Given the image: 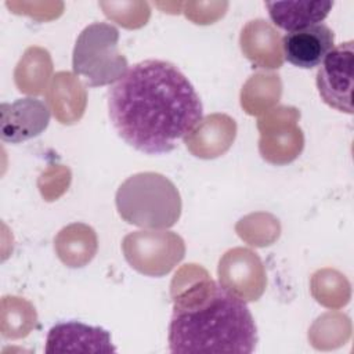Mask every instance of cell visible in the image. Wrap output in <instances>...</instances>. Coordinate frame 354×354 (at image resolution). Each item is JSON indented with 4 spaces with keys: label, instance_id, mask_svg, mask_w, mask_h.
Listing matches in <instances>:
<instances>
[{
    "label": "cell",
    "instance_id": "obj_3",
    "mask_svg": "<svg viewBox=\"0 0 354 354\" xmlns=\"http://www.w3.org/2000/svg\"><path fill=\"white\" fill-rule=\"evenodd\" d=\"M116 206L129 224L163 228L178 220L181 201L173 183L162 174L140 173L120 185Z\"/></svg>",
    "mask_w": 354,
    "mask_h": 354
},
{
    "label": "cell",
    "instance_id": "obj_4",
    "mask_svg": "<svg viewBox=\"0 0 354 354\" xmlns=\"http://www.w3.org/2000/svg\"><path fill=\"white\" fill-rule=\"evenodd\" d=\"M118 29L108 24L90 25L82 32L80 37L77 39L73 51V71L76 75L83 76L90 87L97 72L98 58L100 65L111 62L115 66L127 69L126 58L118 53ZM100 80L102 86L101 69Z\"/></svg>",
    "mask_w": 354,
    "mask_h": 354
},
{
    "label": "cell",
    "instance_id": "obj_7",
    "mask_svg": "<svg viewBox=\"0 0 354 354\" xmlns=\"http://www.w3.org/2000/svg\"><path fill=\"white\" fill-rule=\"evenodd\" d=\"M335 47V33L325 24L288 32L282 39L285 59L303 69L319 66Z\"/></svg>",
    "mask_w": 354,
    "mask_h": 354
},
{
    "label": "cell",
    "instance_id": "obj_8",
    "mask_svg": "<svg viewBox=\"0 0 354 354\" xmlns=\"http://www.w3.org/2000/svg\"><path fill=\"white\" fill-rule=\"evenodd\" d=\"M59 351H102L113 353L116 348L111 342L108 330L71 321L54 325L47 335L46 353Z\"/></svg>",
    "mask_w": 354,
    "mask_h": 354
},
{
    "label": "cell",
    "instance_id": "obj_1",
    "mask_svg": "<svg viewBox=\"0 0 354 354\" xmlns=\"http://www.w3.org/2000/svg\"><path fill=\"white\" fill-rule=\"evenodd\" d=\"M108 112L118 134L137 151H173L201 123L203 106L188 77L171 62L145 59L108 90Z\"/></svg>",
    "mask_w": 354,
    "mask_h": 354
},
{
    "label": "cell",
    "instance_id": "obj_6",
    "mask_svg": "<svg viewBox=\"0 0 354 354\" xmlns=\"http://www.w3.org/2000/svg\"><path fill=\"white\" fill-rule=\"evenodd\" d=\"M50 122L47 105L37 98H19L1 104V140L17 144L39 136Z\"/></svg>",
    "mask_w": 354,
    "mask_h": 354
},
{
    "label": "cell",
    "instance_id": "obj_5",
    "mask_svg": "<svg viewBox=\"0 0 354 354\" xmlns=\"http://www.w3.org/2000/svg\"><path fill=\"white\" fill-rule=\"evenodd\" d=\"M353 40L333 47L321 62L315 79L318 93L324 102L348 115L353 113Z\"/></svg>",
    "mask_w": 354,
    "mask_h": 354
},
{
    "label": "cell",
    "instance_id": "obj_2",
    "mask_svg": "<svg viewBox=\"0 0 354 354\" xmlns=\"http://www.w3.org/2000/svg\"><path fill=\"white\" fill-rule=\"evenodd\" d=\"M256 343L253 315L228 288L210 279L174 299L169 325L171 353L249 354Z\"/></svg>",
    "mask_w": 354,
    "mask_h": 354
},
{
    "label": "cell",
    "instance_id": "obj_9",
    "mask_svg": "<svg viewBox=\"0 0 354 354\" xmlns=\"http://www.w3.org/2000/svg\"><path fill=\"white\" fill-rule=\"evenodd\" d=\"M271 21L286 32L321 24L333 7V1H267Z\"/></svg>",
    "mask_w": 354,
    "mask_h": 354
}]
</instances>
